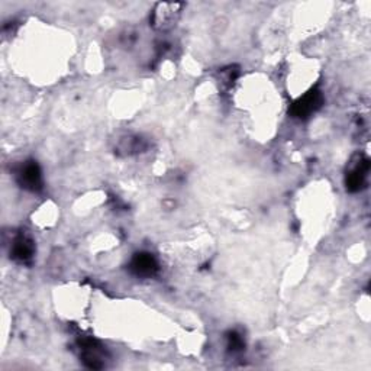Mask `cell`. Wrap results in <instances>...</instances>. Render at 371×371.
<instances>
[{
	"instance_id": "6da1fadb",
	"label": "cell",
	"mask_w": 371,
	"mask_h": 371,
	"mask_svg": "<svg viewBox=\"0 0 371 371\" xmlns=\"http://www.w3.org/2000/svg\"><path fill=\"white\" fill-rule=\"evenodd\" d=\"M183 8L184 3H158L153 10L151 24L160 31L170 29L177 24Z\"/></svg>"
},
{
	"instance_id": "52a82bcc",
	"label": "cell",
	"mask_w": 371,
	"mask_h": 371,
	"mask_svg": "<svg viewBox=\"0 0 371 371\" xmlns=\"http://www.w3.org/2000/svg\"><path fill=\"white\" fill-rule=\"evenodd\" d=\"M129 270L138 277H153L158 272V263L156 257L149 252H140L135 254L129 264Z\"/></svg>"
},
{
	"instance_id": "5b68a950",
	"label": "cell",
	"mask_w": 371,
	"mask_h": 371,
	"mask_svg": "<svg viewBox=\"0 0 371 371\" xmlns=\"http://www.w3.org/2000/svg\"><path fill=\"white\" fill-rule=\"evenodd\" d=\"M368 172H370V161L365 157L360 156L357 163L354 164L351 170L347 173L345 184H347L348 192L351 193L360 192L365 186Z\"/></svg>"
},
{
	"instance_id": "7a4b0ae2",
	"label": "cell",
	"mask_w": 371,
	"mask_h": 371,
	"mask_svg": "<svg viewBox=\"0 0 371 371\" xmlns=\"http://www.w3.org/2000/svg\"><path fill=\"white\" fill-rule=\"evenodd\" d=\"M324 105V96L319 90L313 89L299 97L290 108V113L299 119H308L313 113H316Z\"/></svg>"
},
{
	"instance_id": "ba28073f",
	"label": "cell",
	"mask_w": 371,
	"mask_h": 371,
	"mask_svg": "<svg viewBox=\"0 0 371 371\" xmlns=\"http://www.w3.org/2000/svg\"><path fill=\"white\" fill-rule=\"evenodd\" d=\"M228 348L233 352L242 351L244 348V340L238 332H229L228 333Z\"/></svg>"
},
{
	"instance_id": "3957f363",
	"label": "cell",
	"mask_w": 371,
	"mask_h": 371,
	"mask_svg": "<svg viewBox=\"0 0 371 371\" xmlns=\"http://www.w3.org/2000/svg\"><path fill=\"white\" fill-rule=\"evenodd\" d=\"M16 180L21 188L29 192H40L42 189V173L35 161H26L16 172Z\"/></svg>"
},
{
	"instance_id": "8992f818",
	"label": "cell",
	"mask_w": 371,
	"mask_h": 371,
	"mask_svg": "<svg viewBox=\"0 0 371 371\" xmlns=\"http://www.w3.org/2000/svg\"><path fill=\"white\" fill-rule=\"evenodd\" d=\"M33 252H35V244L28 233L21 232L15 237L12 247H10V256L15 261L26 264L31 263Z\"/></svg>"
},
{
	"instance_id": "277c9868",
	"label": "cell",
	"mask_w": 371,
	"mask_h": 371,
	"mask_svg": "<svg viewBox=\"0 0 371 371\" xmlns=\"http://www.w3.org/2000/svg\"><path fill=\"white\" fill-rule=\"evenodd\" d=\"M80 349H81V361L84 363V365L93 370L105 367V351L97 341L81 340Z\"/></svg>"
}]
</instances>
